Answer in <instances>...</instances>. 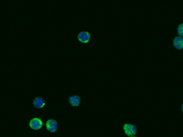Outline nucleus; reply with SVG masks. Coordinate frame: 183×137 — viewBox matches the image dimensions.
I'll use <instances>...</instances> for the list:
<instances>
[{
  "instance_id": "f03ea898",
  "label": "nucleus",
  "mask_w": 183,
  "mask_h": 137,
  "mask_svg": "<svg viewBox=\"0 0 183 137\" xmlns=\"http://www.w3.org/2000/svg\"><path fill=\"white\" fill-rule=\"evenodd\" d=\"M43 126V122L40 118H33L30 122V127L34 131H39Z\"/></svg>"
},
{
  "instance_id": "6e6552de",
  "label": "nucleus",
  "mask_w": 183,
  "mask_h": 137,
  "mask_svg": "<svg viewBox=\"0 0 183 137\" xmlns=\"http://www.w3.org/2000/svg\"><path fill=\"white\" fill-rule=\"evenodd\" d=\"M178 34H179L180 37H182L183 36V24H180L178 27Z\"/></svg>"
},
{
  "instance_id": "1a4fd4ad",
  "label": "nucleus",
  "mask_w": 183,
  "mask_h": 137,
  "mask_svg": "<svg viewBox=\"0 0 183 137\" xmlns=\"http://www.w3.org/2000/svg\"><path fill=\"white\" fill-rule=\"evenodd\" d=\"M129 137H136V136H135V135H134V136H129Z\"/></svg>"
},
{
  "instance_id": "7ed1b4c3",
  "label": "nucleus",
  "mask_w": 183,
  "mask_h": 137,
  "mask_svg": "<svg viewBox=\"0 0 183 137\" xmlns=\"http://www.w3.org/2000/svg\"><path fill=\"white\" fill-rule=\"evenodd\" d=\"M46 128L50 133H55L58 130V123L54 119H50L46 123Z\"/></svg>"
},
{
  "instance_id": "f257e3e1",
  "label": "nucleus",
  "mask_w": 183,
  "mask_h": 137,
  "mask_svg": "<svg viewBox=\"0 0 183 137\" xmlns=\"http://www.w3.org/2000/svg\"><path fill=\"white\" fill-rule=\"evenodd\" d=\"M124 132L127 136H134L137 134V128L136 125L132 124H124Z\"/></svg>"
},
{
  "instance_id": "39448f33",
  "label": "nucleus",
  "mask_w": 183,
  "mask_h": 137,
  "mask_svg": "<svg viewBox=\"0 0 183 137\" xmlns=\"http://www.w3.org/2000/svg\"><path fill=\"white\" fill-rule=\"evenodd\" d=\"M45 104H46V102L41 97H36L33 101V106L36 109H42L44 108Z\"/></svg>"
},
{
  "instance_id": "423d86ee",
  "label": "nucleus",
  "mask_w": 183,
  "mask_h": 137,
  "mask_svg": "<svg viewBox=\"0 0 183 137\" xmlns=\"http://www.w3.org/2000/svg\"><path fill=\"white\" fill-rule=\"evenodd\" d=\"M68 101L70 103V104L73 107H77V106L80 105L81 103V97L78 96V95H72L68 98Z\"/></svg>"
},
{
  "instance_id": "20e7f679",
  "label": "nucleus",
  "mask_w": 183,
  "mask_h": 137,
  "mask_svg": "<svg viewBox=\"0 0 183 137\" xmlns=\"http://www.w3.org/2000/svg\"><path fill=\"white\" fill-rule=\"evenodd\" d=\"M91 40V35L87 31H81L78 34V40L82 43H88Z\"/></svg>"
},
{
  "instance_id": "0eeeda50",
  "label": "nucleus",
  "mask_w": 183,
  "mask_h": 137,
  "mask_svg": "<svg viewBox=\"0 0 183 137\" xmlns=\"http://www.w3.org/2000/svg\"><path fill=\"white\" fill-rule=\"evenodd\" d=\"M173 46H174L177 50H182L183 49L182 37H180V36L176 37V38L174 39V40H173Z\"/></svg>"
}]
</instances>
